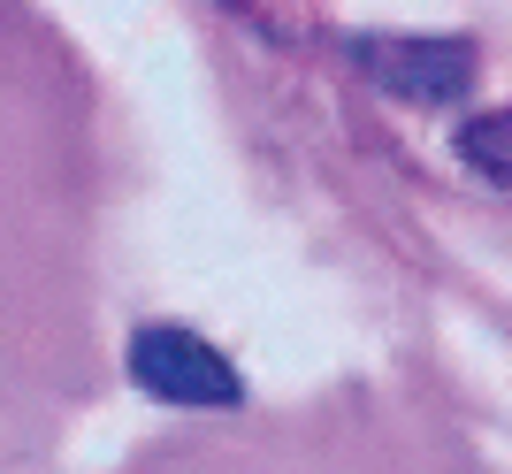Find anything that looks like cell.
Listing matches in <instances>:
<instances>
[{"label": "cell", "mask_w": 512, "mask_h": 474, "mask_svg": "<svg viewBox=\"0 0 512 474\" xmlns=\"http://www.w3.org/2000/svg\"><path fill=\"white\" fill-rule=\"evenodd\" d=\"M367 77L390 92V100H459L474 85V46L467 39H360Z\"/></svg>", "instance_id": "7a4b0ae2"}, {"label": "cell", "mask_w": 512, "mask_h": 474, "mask_svg": "<svg viewBox=\"0 0 512 474\" xmlns=\"http://www.w3.org/2000/svg\"><path fill=\"white\" fill-rule=\"evenodd\" d=\"M459 161H467L474 176H490V184H505V192H512V108L474 115V123L459 130Z\"/></svg>", "instance_id": "3957f363"}, {"label": "cell", "mask_w": 512, "mask_h": 474, "mask_svg": "<svg viewBox=\"0 0 512 474\" xmlns=\"http://www.w3.org/2000/svg\"><path fill=\"white\" fill-rule=\"evenodd\" d=\"M130 375H138V390H146V398H161V406L222 413V406H237V398H245L237 367L222 360L199 329H176V322H146L138 337H130Z\"/></svg>", "instance_id": "6da1fadb"}]
</instances>
